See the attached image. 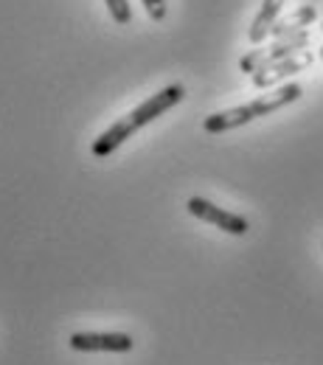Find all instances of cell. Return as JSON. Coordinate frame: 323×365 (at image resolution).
Segmentation results:
<instances>
[{
  "mask_svg": "<svg viewBox=\"0 0 323 365\" xmlns=\"http://www.w3.org/2000/svg\"><path fill=\"white\" fill-rule=\"evenodd\" d=\"M307 46H309V29H304V31H298V34H289V37H281V40L270 43V46L256 48V51L245 53V56L239 59V71L253 76L256 71H262V68H267V65H273V62L289 59V56L307 51Z\"/></svg>",
  "mask_w": 323,
  "mask_h": 365,
  "instance_id": "cell-1",
  "label": "cell"
},
{
  "mask_svg": "<svg viewBox=\"0 0 323 365\" xmlns=\"http://www.w3.org/2000/svg\"><path fill=\"white\" fill-rule=\"evenodd\" d=\"M73 351H107V354H127L135 349V340L124 331H73L68 337Z\"/></svg>",
  "mask_w": 323,
  "mask_h": 365,
  "instance_id": "cell-2",
  "label": "cell"
},
{
  "mask_svg": "<svg viewBox=\"0 0 323 365\" xmlns=\"http://www.w3.org/2000/svg\"><path fill=\"white\" fill-rule=\"evenodd\" d=\"M185 208H188L191 217H197L202 222H211V225H217V228L231 233V236H245L250 230V222L245 217H239L233 211H225V208H220V205H214V202H208L202 197H191L185 202Z\"/></svg>",
  "mask_w": 323,
  "mask_h": 365,
  "instance_id": "cell-3",
  "label": "cell"
},
{
  "mask_svg": "<svg viewBox=\"0 0 323 365\" xmlns=\"http://www.w3.org/2000/svg\"><path fill=\"white\" fill-rule=\"evenodd\" d=\"M185 98V88L183 85H169V88H163V91L152 93L143 104H138L127 118L133 121V127L140 130V127H146V124H152L155 118H160L163 113H169L175 104H180Z\"/></svg>",
  "mask_w": 323,
  "mask_h": 365,
  "instance_id": "cell-4",
  "label": "cell"
},
{
  "mask_svg": "<svg viewBox=\"0 0 323 365\" xmlns=\"http://www.w3.org/2000/svg\"><path fill=\"white\" fill-rule=\"evenodd\" d=\"M309 62H312V53H309V51H301V53H295V56H289V59L273 62V65H267V68H262V71L253 73V88L267 91V88H273L278 82H284V79H289V76L307 71Z\"/></svg>",
  "mask_w": 323,
  "mask_h": 365,
  "instance_id": "cell-5",
  "label": "cell"
},
{
  "mask_svg": "<svg viewBox=\"0 0 323 365\" xmlns=\"http://www.w3.org/2000/svg\"><path fill=\"white\" fill-rule=\"evenodd\" d=\"M301 96H304V88H301V85H295V82H289V85H278L276 91L262 93L259 98H253V101H250V107H253L256 118H265V115L276 113V110H281V107H287V104L298 101Z\"/></svg>",
  "mask_w": 323,
  "mask_h": 365,
  "instance_id": "cell-6",
  "label": "cell"
},
{
  "mask_svg": "<svg viewBox=\"0 0 323 365\" xmlns=\"http://www.w3.org/2000/svg\"><path fill=\"white\" fill-rule=\"evenodd\" d=\"M256 121V113L250 104H239V107H231V110H222V113H214L202 121V130L211 133V135H220V133H228V130H239L245 124Z\"/></svg>",
  "mask_w": 323,
  "mask_h": 365,
  "instance_id": "cell-7",
  "label": "cell"
},
{
  "mask_svg": "<svg viewBox=\"0 0 323 365\" xmlns=\"http://www.w3.org/2000/svg\"><path fill=\"white\" fill-rule=\"evenodd\" d=\"M133 133H138V130L133 127V121H130V118L116 121L113 127H107L101 135L93 140V146H91L93 158H107V155H113V152H116L127 138L133 135Z\"/></svg>",
  "mask_w": 323,
  "mask_h": 365,
  "instance_id": "cell-8",
  "label": "cell"
},
{
  "mask_svg": "<svg viewBox=\"0 0 323 365\" xmlns=\"http://www.w3.org/2000/svg\"><path fill=\"white\" fill-rule=\"evenodd\" d=\"M281 9H284V0H265V3H262L259 14H256V20L250 23V31H247V40H250L253 46H262V43L270 37V29L278 23Z\"/></svg>",
  "mask_w": 323,
  "mask_h": 365,
  "instance_id": "cell-9",
  "label": "cell"
},
{
  "mask_svg": "<svg viewBox=\"0 0 323 365\" xmlns=\"http://www.w3.org/2000/svg\"><path fill=\"white\" fill-rule=\"evenodd\" d=\"M315 17H318V11H315V6L312 3H307V6H301V9H295L287 20H278L276 26L270 29V37L273 40H281V37H289V34H298V31H304V29H309L312 23H315Z\"/></svg>",
  "mask_w": 323,
  "mask_h": 365,
  "instance_id": "cell-10",
  "label": "cell"
},
{
  "mask_svg": "<svg viewBox=\"0 0 323 365\" xmlns=\"http://www.w3.org/2000/svg\"><path fill=\"white\" fill-rule=\"evenodd\" d=\"M104 3H107L110 17H113L118 26H127V23L133 20V9H130V3H127V0H104Z\"/></svg>",
  "mask_w": 323,
  "mask_h": 365,
  "instance_id": "cell-11",
  "label": "cell"
},
{
  "mask_svg": "<svg viewBox=\"0 0 323 365\" xmlns=\"http://www.w3.org/2000/svg\"><path fill=\"white\" fill-rule=\"evenodd\" d=\"M140 3H143L146 14H149L155 23H160V20L166 17V0H140Z\"/></svg>",
  "mask_w": 323,
  "mask_h": 365,
  "instance_id": "cell-12",
  "label": "cell"
},
{
  "mask_svg": "<svg viewBox=\"0 0 323 365\" xmlns=\"http://www.w3.org/2000/svg\"><path fill=\"white\" fill-rule=\"evenodd\" d=\"M321 59H323V48H321Z\"/></svg>",
  "mask_w": 323,
  "mask_h": 365,
  "instance_id": "cell-13",
  "label": "cell"
}]
</instances>
